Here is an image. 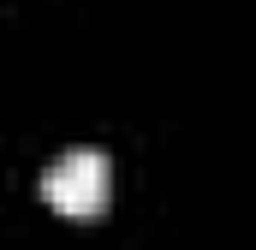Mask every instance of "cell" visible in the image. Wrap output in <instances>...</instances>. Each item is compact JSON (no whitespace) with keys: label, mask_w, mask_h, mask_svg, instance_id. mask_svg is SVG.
<instances>
[{"label":"cell","mask_w":256,"mask_h":250,"mask_svg":"<svg viewBox=\"0 0 256 250\" xmlns=\"http://www.w3.org/2000/svg\"><path fill=\"white\" fill-rule=\"evenodd\" d=\"M42 196H48L60 214H96V208L108 202V155L90 149V143L54 155V161L42 167Z\"/></svg>","instance_id":"6da1fadb"}]
</instances>
